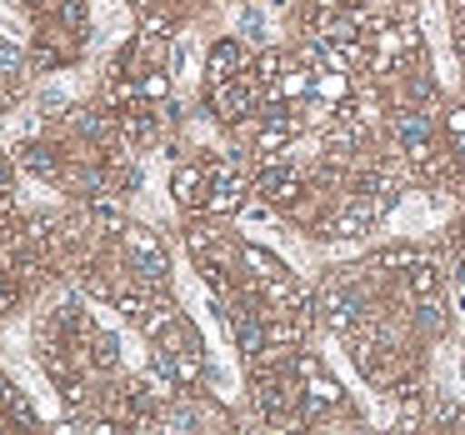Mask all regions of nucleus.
<instances>
[{"mask_svg": "<svg viewBox=\"0 0 465 435\" xmlns=\"http://www.w3.org/2000/svg\"><path fill=\"white\" fill-rule=\"evenodd\" d=\"M125 255H131L135 281L165 285V275H171V255H165V245H161V235H155V231H145V225H131V231H125Z\"/></svg>", "mask_w": 465, "mask_h": 435, "instance_id": "obj_1", "label": "nucleus"}, {"mask_svg": "<svg viewBox=\"0 0 465 435\" xmlns=\"http://www.w3.org/2000/svg\"><path fill=\"white\" fill-rule=\"evenodd\" d=\"M225 321H231V341L241 345L245 361H265V355H271V325H265L271 315H251V311H241V305H235Z\"/></svg>", "mask_w": 465, "mask_h": 435, "instance_id": "obj_2", "label": "nucleus"}, {"mask_svg": "<svg viewBox=\"0 0 465 435\" xmlns=\"http://www.w3.org/2000/svg\"><path fill=\"white\" fill-rule=\"evenodd\" d=\"M411 295H415V301H435V295H440V271L415 261L411 265Z\"/></svg>", "mask_w": 465, "mask_h": 435, "instance_id": "obj_10", "label": "nucleus"}, {"mask_svg": "<svg viewBox=\"0 0 465 435\" xmlns=\"http://www.w3.org/2000/svg\"><path fill=\"white\" fill-rule=\"evenodd\" d=\"M141 95H145V101H165V95H171V81H165V71H145Z\"/></svg>", "mask_w": 465, "mask_h": 435, "instance_id": "obj_14", "label": "nucleus"}, {"mask_svg": "<svg viewBox=\"0 0 465 435\" xmlns=\"http://www.w3.org/2000/svg\"><path fill=\"white\" fill-rule=\"evenodd\" d=\"M21 75H25V61H21V51L0 41V81H21Z\"/></svg>", "mask_w": 465, "mask_h": 435, "instance_id": "obj_13", "label": "nucleus"}, {"mask_svg": "<svg viewBox=\"0 0 465 435\" xmlns=\"http://www.w3.org/2000/svg\"><path fill=\"white\" fill-rule=\"evenodd\" d=\"M11 305H15V291L5 285V271H0V311H11Z\"/></svg>", "mask_w": 465, "mask_h": 435, "instance_id": "obj_16", "label": "nucleus"}, {"mask_svg": "<svg viewBox=\"0 0 465 435\" xmlns=\"http://www.w3.org/2000/svg\"><path fill=\"white\" fill-rule=\"evenodd\" d=\"M315 5H321V11H345L351 0H315Z\"/></svg>", "mask_w": 465, "mask_h": 435, "instance_id": "obj_17", "label": "nucleus"}, {"mask_svg": "<svg viewBox=\"0 0 465 435\" xmlns=\"http://www.w3.org/2000/svg\"><path fill=\"white\" fill-rule=\"evenodd\" d=\"M85 341H91V345H85L81 355H91L95 371H115V365H121V341H115L111 331H91Z\"/></svg>", "mask_w": 465, "mask_h": 435, "instance_id": "obj_8", "label": "nucleus"}, {"mask_svg": "<svg viewBox=\"0 0 465 435\" xmlns=\"http://www.w3.org/2000/svg\"><path fill=\"white\" fill-rule=\"evenodd\" d=\"M460 281H465V261H460Z\"/></svg>", "mask_w": 465, "mask_h": 435, "instance_id": "obj_18", "label": "nucleus"}, {"mask_svg": "<svg viewBox=\"0 0 465 435\" xmlns=\"http://www.w3.org/2000/svg\"><path fill=\"white\" fill-rule=\"evenodd\" d=\"M315 101L345 105L351 101V75H345L341 65H321V71H315Z\"/></svg>", "mask_w": 465, "mask_h": 435, "instance_id": "obj_7", "label": "nucleus"}, {"mask_svg": "<svg viewBox=\"0 0 465 435\" xmlns=\"http://www.w3.org/2000/svg\"><path fill=\"white\" fill-rule=\"evenodd\" d=\"M241 65H245V45L235 41V35L215 41V45H211V55H205V85H225V81H235V75H241Z\"/></svg>", "mask_w": 465, "mask_h": 435, "instance_id": "obj_3", "label": "nucleus"}, {"mask_svg": "<svg viewBox=\"0 0 465 435\" xmlns=\"http://www.w3.org/2000/svg\"><path fill=\"white\" fill-rule=\"evenodd\" d=\"M11 181H15V175H11V161L0 155V195H11Z\"/></svg>", "mask_w": 465, "mask_h": 435, "instance_id": "obj_15", "label": "nucleus"}, {"mask_svg": "<svg viewBox=\"0 0 465 435\" xmlns=\"http://www.w3.org/2000/svg\"><path fill=\"white\" fill-rule=\"evenodd\" d=\"M21 165L25 171H35V175H45V181H55L61 175V161H55V151H45V145H21Z\"/></svg>", "mask_w": 465, "mask_h": 435, "instance_id": "obj_9", "label": "nucleus"}, {"mask_svg": "<svg viewBox=\"0 0 465 435\" xmlns=\"http://www.w3.org/2000/svg\"><path fill=\"white\" fill-rule=\"evenodd\" d=\"M171 195L185 205V211H195V205H205V195H211V171H201V165H181L171 181Z\"/></svg>", "mask_w": 465, "mask_h": 435, "instance_id": "obj_5", "label": "nucleus"}, {"mask_svg": "<svg viewBox=\"0 0 465 435\" xmlns=\"http://www.w3.org/2000/svg\"><path fill=\"white\" fill-rule=\"evenodd\" d=\"M261 195H265L271 205H295V201L305 195V185H301V175H295V171H265Z\"/></svg>", "mask_w": 465, "mask_h": 435, "instance_id": "obj_6", "label": "nucleus"}, {"mask_svg": "<svg viewBox=\"0 0 465 435\" xmlns=\"http://www.w3.org/2000/svg\"><path fill=\"white\" fill-rule=\"evenodd\" d=\"M281 71H285V55H281V51H265L261 61H255V71H251V75L265 85V91H271V85L281 81Z\"/></svg>", "mask_w": 465, "mask_h": 435, "instance_id": "obj_11", "label": "nucleus"}, {"mask_svg": "<svg viewBox=\"0 0 465 435\" xmlns=\"http://www.w3.org/2000/svg\"><path fill=\"white\" fill-rule=\"evenodd\" d=\"M241 265H245V271H255V281H261V285H291V265H285L281 255L261 251V245H241Z\"/></svg>", "mask_w": 465, "mask_h": 435, "instance_id": "obj_4", "label": "nucleus"}, {"mask_svg": "<svg viewBox=\"0 0 465 435\" xmlns=\"http://www.w3.org/2000/svg\"><path fill=\"white\" fill-rule=\"evenodd\" d=\"M55 15H61L65 31H85V21H91V11H85V0H61L55 5Z\"/></svg>", "mask_w": 465, "mask_h": 435, "instance_id": "obj_12", "label": "nucleus"}]
</instances>
